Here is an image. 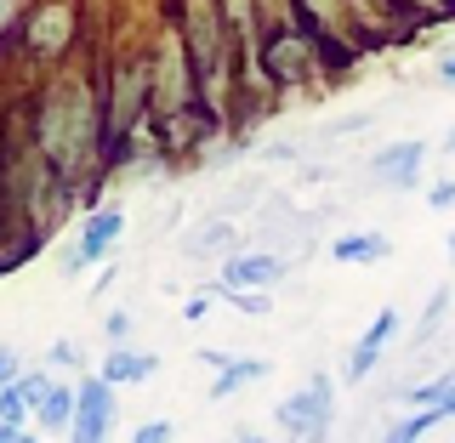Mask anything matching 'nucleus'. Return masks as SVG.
<instances>
[{
  "label": "nucleus",
  "mask_w": 455,
  "mask_h": 443,
  "mask_svg": "<svg viewBox=\"0 0 455 443\" xmlns=\"http://www.w3.org/2000/svg\"><path fill=\"white\" fill-rule=\"evenodd\" d=\"M182 319H188V324H199V319H211V296H194V302L182 307Z\"/></svg>",
  "instance_id": "27"
},
{
  "label": "nucleus",
  "mask_w": 455,
  "mask_h": 443,
  "mask_svg": "<svg viewBox=\"0 0 455 443\" xmlns=\"http://www.w3.org/2000/svg\"><path fill=\"white\" fill-rule=\"evenodd\" d=\"M132 443H171V421H142L132 432Z\"/></svg>",
  "instance_id": "22"
},
{
  "label": "nucleus",
  "mask_w": 455,
  "mask_h": 443,
  "mask_svg": "<svg viewBox=\"0 0 455 443\" xmlns=\"http://www.w3.org/2000/svg\"><path fill=\"white\" fill-rule=\"evenodd\" d=\"M18 376H23V369H18V352H12L6 341H0V387H12Z\"/></svg>",
  "instance_id": "25"
},
{
  "label": "nucleus",
  "mask_w": 455,
  "mask_h": 443,
  "mask_svg": "<svg viewBox=\"0 0 455 443\" xmlns=\"http://www.w3.org/2000/svg\"><path fill=\"white\" fill-rule=\"evenodd\" d=\"M23 12H28V0H0V46H6V40H18Z\"/></svg>",
  "instance_id": "20"
},
{
  "label": "nucleus",
  "mask_w": 455,
  "mask_h": 443,
  "mask_svg": "<svg viewBox=\"0 0 455 443\" xmlns=\"http://www.w3.org/2000/svg\"><path fill=\"white\" fill-rule=\"evenodd\" d=\"M387 256H393L387 233H341V239H331V262H341V267H381Z\"/></svg>",
  "instance_id": "13"
},
{
  "label": "nucleus",
  "mask_w": 455,
  "mask_h": 443,
  "mask_svg": "<svg viewBox=\"0 0 455 443\" xmlns=\"http://www.w3.org/2000/svg\"><path fill=\"white\" fill-rule=\"evenodd\" d=\"M148 63H154V131L171 125V120H182V114H194V108H205V103H199L194 51H188V40H182L177 18H165L148 35Z\"/></svg>",
  "instance_id": "2"
},
{
  "label": "nucleus",
  "mask_w": 455,
  "mask_h": 443,
  "mask_svg": "<svg viewBox=\"0 0 455 443\" xmlns=\"http://www.w3.org/2000/svg\"><path fill=\"white\" fill-rule=\"evenodd\" d=\"M154 369H160V359L125 341V347H108V352H103V364H97V376H103L108 387H120V392H125V387H142V381H148Z\"/></svg>",
  "instance_id": "11"
},
{
  "label": "nucleus",
  "mask_w": 455,
  "mask_h": 443,
  "mask_svg": "<svg viewBox=\"0 0 455 443\" xmlns=\"http://www.w3.org/2000/svg\"><path fill=\"white\" fill-rule=\"evenodd\" d=\"M23 392L40 432H68L80 409V381H57L52 369H23Z\"/></svg>",
  "instance_id": "7"
},
{
  "label": "nucleus",
  "mask_w": 455,
  "mask_h": 443,
  "mask_svg": "<svg viewBox=\"0 0 455 443\" xmlns=\"http://www.w3.org/2000/svg\"><path fill=\"white\" fill-rule=\"evenodd\" d=\"M284 279V256L274 250H234V256H222V273L211 290H274V284Z\"/></svg>",
  "instance_id": "10"
},
{
  "label": "nucleus",
  "mask_w": 455,
  "mask_h": 443,
  "mask_svg": "<svg viewBox=\"0 0 455 443\" xmlns=\"http://www.w3.org/2000/svg\"><path fill=\"white\" fill-rule=\"evenodd\" d=\"M398 330H404V312H398V307H381L376 319H370V330H364L359 341H370V347H387V341H393Z\"/></svg>",
  "instance_id": "18"
},
{
  "label": "nucleus",
  "mask_w": 455,
  "mask_h": 443,
  "mask_svg": "<svg viewBox=\"0 0 455 443\" xmlns=\"http://www.w3.org/2000/svg\"><path fill=\"white\" fill-rule=\"evenodd\" d=\"M239 443H267V438H239Z\"/></svg>",
  "instance_id": "32"
},
{
  "label": "nucleus",
  "mask_w": 455,
  "mask_h": 443,
  "mask_svg": "<svg viewBox=\"0 0 455 443\" xmlns=\"http://www.w3.org/2000/svg\"><path fill=\"white\" fill-rule=\"evenodd\" d=\"M427 154H433V142H427V137H398V142H387V148H376L370 177H376V188H421Z\"/></svg>",
  "instance_id": "9"
},
{
  "label": "nucleus",
  "mask_w": 455,
  "mask_h": 443,
  "mask_svg": "<svg viewBox=\"0 0 455 443\" xmlns=\"http://www.w3.org/2000/svg\"><path fill=\"white\" fill-rule=\"evenodd\" d=\"M188 250H228V256H234V222H222V217H217V222L205 227V233H194V239H188Z\"/></svg>",
  "instance_id": "19"
},
{
  "label": "nucleus",
  "mask_w": 455,
  "mask_h": 443,
  "mask_svg": "<svg viewBox=\"0 0 455 443\" xmlns=\"http://www.w3.org/2000/svg\"><path fill=\"white\" fill-rule=\"evenodd\" d=\"M52 364H63V369H80V376H85V359L75 352V341H57V347H52Z\"/></svg>",
  "instance_id": "24"
},
{
  "label": "nucleus",
  "mask_w": 455,
  "mask_h": 443,
  "mask_svg": "<svg viewBox=\"0 0 455 443\" xmlns=\"http://www.w3.org/2000/svg\"><path fill=\"white\" fill-rule=\"evenodd\" d=\"M444 312H450V284H438V290L427 296V312H421V324H416V336H410V341H416V347H421V341H433L438 324H444Z\"/></svg>",
  "instance_id": "16"
},
{
  "label": "nucleus",
  "mask_w": 455,
  "mask_h": 443,
  "mask_svg": "<svg viewBox=\"0 0 455 443\" xmlns=\"http://www.w3.org/2000/svg\"><path fill=\"white\" fill-rule=\"evenodd\" d=\"M120 239H125V210H120V205H97V210H85V222H80L75 245L63 250V267H57V273H63V279H80L85 267H97L114 245H120Z\"/></svg>",
  "instance_id": "6"
},
{
  "label": "nucleus",
  "mask_w": 455,
  "mask_h": 443,
  "mask_svg": "<svg viewBox=\"0 0 455 443\" xmlns=\"http://www.w3.org/2000/svg\"><path fill=\"white\" fill-rule=\"evenodd\" d=\"M35 426H23V421H0V443H23Z\"/></svg>",
  "instance_id": "26"
},
{
  "label": "nucleus",
  "mask_w": 455,
  "mask_h": 443,
  "mask_svg": "<svg viewBox=\"0 0 455 443\" xmlns=\"http://www.w3.org/2000/svg\"><path fill=\"white\" fill-rule=\"evenodd\" d=\"M80 51V0H28L18 23V57L35 68H68Z\"/></svg>",
  "instance_id": "3"
},
{
  "label": "nucleus",
  "mask_w": 455,
  "mask_h": 443,
  "mask_svg": "<svg viewBox=\"0 0 455 443\" xmlns=\"http://www.w3.org/2000/svg\"><path fill=\"white\" fill-rule=\"evenodd\" d=\"M262 80L267 91H313V85L331 80V63L302 23H284L262 40Z\"/></svg>",
  "instance_id": "4"
},
{
  "label": "nucleus",
  "mask_w": 455,
  "mask_h": 443,
  "mask_svg": "<svg viewBox=\"0 0 455 443\" xmlns=\"http://www.w3.org/2000/svg\"><path fill=\"white\" fill-rule=\"evenodd\" d=\"M331 421H336V381L324 369H313L307 387L279 404V432L291 443H324L331 438Z\"/></svg>",
  "instance_id": "5"
},
{
  "label": "nucleus",
  "mask_w": 455,
  "mask_h": 443,
  "mask_svg": "<svg viewBox=\"0 0 455 443\" xmlns=\"http://www.w3.org/2000/svg\"><path fill=\"white\" fill-rule=\"evenodd\" d=\"M267 359H251V352H228V364L217 369V376H211V404H228V398L234 392H245V387H256V381H267Z\"/></svg>",
  "instance_id": "12"
},
{
  "label": "nucleus",
  "mask_w": 455,
  "mask_h": 443,
  "mask_svg": "<svg viewBox=\"0 0 455 443\" xmlns=\"http://www.w3.org/2000/svg\"><path fill=\"white\" fill-rule=\"evenodd\" d=\"M427 205H433V210H455V182L450 177L433 182V188H427Z\"/></svg>",
  "instance_id": "23"
},
{
  "label": "nucleus",
  "mask_w": 455,
  "mask_h": 443,
  "mask_svg": "<svg viewBox=\"0 0 455 443\" xmlns=\"http://www.w3.org/2000/svg\"><path fill=\"white\" fill-rule=\"evenodd\" d=\"M404 409H438L444 421H455V364L438 369L433 381H421V387H410L404 398H398Z\"/></svg>",
  "instance_id": "14"
},
{
  "label": "nucleus",
  "mask_w": 455,
  "mask_h": 443,
  "mask_svg": "<svg viewBox=\"0 0 455 443\" xmlns=\"http://www.w3.org/2000/svg\"><path fill=\"white\" fill-rule=\"evenodd\" d=\"M376 364H381V347H370V341H353V352H347V364H341V376L359 387V381L376 376Z\"/></svg>",
  "instance_id": "17"
},
{
  "label": "nucleus",
  "mask_w": 455,
  "mask_h": 443,
  "mask_svg": "<svg viewBox=\"0 0 455 443\" xmlns=\"http://www.w3.org/2000/svg\"><path fill=\"white\" fill-rule=\"evenodd\" d=\"M438 148H444L450 160H455V125H450V131H444V142H438Z\"/></svg>",
  "instance_id": "29"
},
{
  "label": "nucleus",
  "mask_w": 455,
  "mask_h": 443,
  "mask_svg": "<svg viewBox=\"0 0 455 443\" xmlns=\"http://www.w3.org/2000/svg\"><path fill=\"white\" fill-rule=\"evenodd\" d=\"M28 142L57 170L63 188H97L108 177V125H103V91L92 63H68L46 75V85L28 103Z\"/></svg>",
  "instance_id": "1"
},
{
  "label": "nucleus",
  "mask_w": 455,
  "mask_h": 443,
  "mask_svg": "<svg viewBox=\"0 0 455 443\" xmlns=\"http://www.w3.org/2000/svg\"><path fill=\"white\" fill-rule=\"evenodd\" d=\"M114 421H120V387H108L103 376H80V409L75 426H68V443H108Z\"/></svg>",
  "instance_id": "8"
},
{
  "label": "nucleus",
  "mask_w": 455,
  "mask_h": 443,
  "mask_svg": "<svg viewBox=\"0 0 455 443\" xmlns=\"http://www.w3.org/2000/svg\"><path fill=\"white\" fill-rule=\"evenodd\" d=\"M433 426H444V415H438V409H404V415H398L387 432H381V443H421Z\"/></svg>",
  "instance_id": "15"
},
{
  "label": "nucleus",
  "mask_w": 455,
  "mask_h": 443,
  "mask_svg": "<svg viewBox=\"0 0 455 443\" xmlns=\"http://www.w3.org/2000/svg\"><path fill=\"white\" fill-rule=\"evenodd\" d=\"M450 262H455V233H450Z\"/></svg>",
  "instance_id": "31"
},
{
  "label": "nucleus",
  "mask_w": 455,
  "mask_h": 443,
  "mask_svg": "<svg viewBox=\"0 0 455 443\" xmlns=\"http://www.w3.org/2000/svg\"><path fill=\"white\" fill-rule=\"evenodd\" d=\"M103 336H108V347H125V341H132V312L114 307L108 319H103Z\"/></svg>",
  "instance_id": "21"
},
{
  "label": "nucleus",
  "mask_w": 455,
  "mask_h": 443,
  "mask_svg": "<svg viewBox=\"0 0 455 443\" xmlns=\"http://www.w3.org/2000/svg\"><path fill=\"white\" fill-rule=\"evenodd\" d=\"M23 443H46V438H40V432H28V438H23Z\"/></svg>",
  "instance_id": "30"
},
{
  "label": "nucleus",
  "mask_w": 455,
  "mask_h": 443,
  "mask_svg": "<svg viewBox=\"0 0 455 443\" xmlns=\"http://www.w3.org/2000/svg\"><path fill=\"white\" fill-rule=\"evenodd\" d=\"M438 80H444L450 91H455V51H444V57H438Z\"/></svg>",
  "instance_id": "28"
}]
</instances>
